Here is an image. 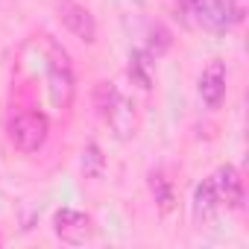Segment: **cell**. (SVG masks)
Returning a JSON list of instances; mask_svg holds the SVG:
<instances>
[{
    "label": "cell",
    "mask_w": 249,
    "mask_h": 249,
    "mask_svg": "<svg viewBox=\"0 0 249 249\" xmlns=\"http://www.w3.org/2000/svg\"><path fill=\"white\" fill-rule=\"evenodd\" d=\"M94 103H97V111L100 117L111 126V132L120 138V141H129L135 135V106L117 91L114 82H100L97 91H94Z\"/></svg>",
    "instance_id": "cell-1"
},
{
    "label": "cell",
    "mask_w": 249,
    "mask_h": 249,
    "mask_svg": "<svg viewBox=\"0 0 249 249\" xmlns=\"http://www.w3.org/2000/svg\"><path fill=\"white\" fill-rule=\"evenodd\" d=\"M176 18L191 30L226 33L231 27L226 0H176Z\"/></svg>",
    "instance_id": "cell-2"
},
{
    "label": "cell",
    "mask_w": 249,
    "mask_h": 249,
    "mask_svg": "<svg viewBox=\"0 0 249 249\" xmlns=\"http://www.w3.org/2000/svg\"><path fill=\"white\" fill-rule=\"evenodd\" d=\"M47 117L41 111H21L9 120L6 126V135H9V144L21 153H38L47 141Z\"/></svg>",
    "instance_id": "cell-3"
},
{
    "label": "cell",
    "mask_w": 249,
    "mask_h": 249,
    "mask_svg": "<svg viewBox=\"0 0 249 249\" xmlns=\"http://www.w3.org/2000/svg\"><path fill=\"white\" fill-rule=\"evenodd\" d=\"M47 88H50V100L56 108H68L73 103V71L68 62V53L53 47L50 50V65H47Z\"/></svg>",
    "instance_id": "cell-4"
},
{
    "label": "cell",
    "mask_w": 249,
    "mask_h": 249,
    "mask_svg": "<svg viewBox=\"0 0 249 249\" xmlns=\"http://www.w3.org/2000/svg\"><path fill=\"white\" fill-rule=\"evenodd\" d=\"M56 15H59L62 27H65L68 33H73L79 41H85V44L97 41L94 15H91L82 3H76V0H56Z\"/></svg>",
    "instance_id": "cell-5"
},
{
    "label": "cell",
    "mask_w": 249,
    "mask_h": 249,
    "mask_svg": "<svg viewBox=\"0 0 249 249\" xmlns=\"http://www.w3.org/2000/svg\"><path fill=\"white\" fill-rule=\"evenodd\" d=\"M53 229H56V237H62L65 243H85L88 234H91V220L82 214V211H73V208H62L56 211L53 217Z\"/></svg>",
    "instance_id": "cell-6"
},
{
    "label": "cell",
    "mask_w": 249,
    "mask_h": 249,
    "mask_svg": "<svg viewBox=\"0 0 249 249\" xmlns=\"http://www.w3.org/2000/svg\"><path fill=\"white\" fill-rule=\"evenodd\" d=\"M199 97L208 108H220V103L226 97V65L220 59L205 65V71L199 76Z\"/></svg>",
    "instance_id": "cell-7"
},
{
    "label": "cell",
    "mask_w": 249,
    "mask_h": 249,
    "mask_svg": "<svg viewBox=\"0 0 249 249\" xmlns=\"http://www.w3.org/2000/svg\"><path fill=\"white\" fill-rule=\"evenodd\" d=\"M211 182H214V191H217V199L220 202H226L229 208H243V179H240V173L231 167V164H223L214 176H211Z\"/></svg>",
    "instance_id": "cell-8"
},
{
    "label": "cell",
    "mask_w": 249,
    "mask_h": 249,
    "mask_svg": "<svg viewBox=\"0 0 249 249\" xmlns=\"http://www.w3.org/2000/svg\"><path fill=\"white\" fill-rule=\"evenodd\" d=\"M217 208H220V199H217L214 182L205 179V182L196 185V191H194V217H196L199 223H208V220H214Z\"/></svg>",
    "instance_id": "cell-9"
},
{
    "label": "cell",
    "mask_w": 249,
    "mask_h": 249,
    "mask_svg": "<svg viewBox=\"0 0 249 249\" xmlns=\"http://www.w3.org/2000/svg\"><path fill=\"white\" fill-rule=\"evenodd\" d=\"M173 47V36L164 24H153L147 30V56L150 59H161L167 50Z\"/></svg>",
    "instance_id": "cell-10"
},
{
    "label": "cell",
    "mask_w": 249,
    "mask_h": 249,
    "mask_svg": "<svg viewBox=\"0 0 249 249\" xmlns=\"http://www.w3.org/2000/svg\"><path fill=\"white\" fill-rule=\"evenodd\" d=\"M129 76L141 85V88H153V62L144 50H132L129 53Z\"/></svg>",
    "instance_id": "cell-11"
},
{
    "label": "cell",
    "mask_w": 249,
    "mask_h": 249,
    "mask_svg": "<svg viewBox=\"0 0 249 249\" xmlns=\"http://www.w3.org/2000/svg\"><path fill=\"white\" fill-rule=\"evenodd\" d=\"M150 191H153V196H156V202H159L161 211H170L173 208V188H170V179L161 170H153L150 173Z\"/></svg>",
    "instance_id": "cell-12"
},
{
    "label": "cell",
    "mask_w": 249,
    "mask_h": 249,
    "mask_svg": "<svg viewBox=\"0 0 249 249\" xmlns=\"http://www.w3.org/2000/svg\"><path fill=\"white\" fill-rule=\"evenodd\" d=\"M103 170H106L103 150H100L97 144H88V147L82 150V173H85L88 179H100V176H103Z\"/></svg>",
    "instance_id": "cell-13"
},
{
    "label": "cell",
    "mask_w": 249,
    "mask_h": 249,
    "mask_svg": "<svg viewBox=\"0 0 249 249\" xmlns=\"http://www.w3.org/2000/svg\"><path fill=\"white\" fill-rule=\"evenodd\" d=\"M226 9H229V21L231 27L240 24L246 18V9H249V0H226Z\"/></svg>",
    "instance_id": "cell-14"
},
{
    "label": "cell",
    "mask_w": 249,
    "mask_h": 249,
    "mask_svg": "<svg viewBox=\"0 0 249 249\" xmlns=\"http://www.w3.org/2000/svg\"><path fill=\"white\" fill-rule=\"evenodd\" d=\"M135 3H141V0H135Z\"/></svg>",
    "instance_id": "cell-15"
}]
</instances>
